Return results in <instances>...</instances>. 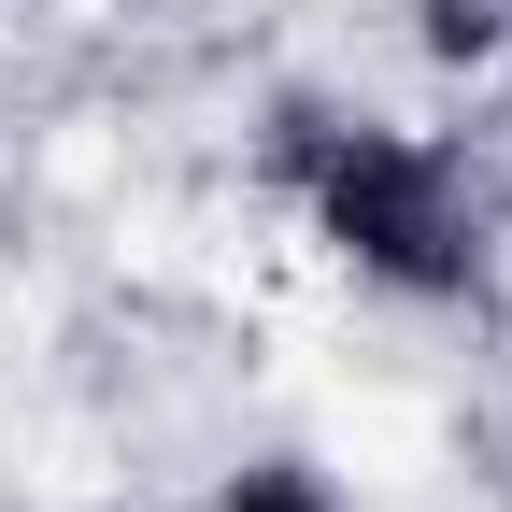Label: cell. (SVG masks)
<instances>
[{
  "label": "cell",
  "instance_id": "6da1fadb",
  "mask_svg": "<svg viewBox=\"0 0 512 512\" xmlns=\"http://www.w3.org/2000/svg\"><path fill=\"white\" fill-rule=\"evenodd\" d=\"M299 185H313V228H328L370 285H399V299H456L484 271L456 157L413 143V128H328V143L299 157Z\"/></svg>",
  "mask_w": 512,
  "mask_h": 512
},
{
  "label": "cell",
  "instance_id": "7a4b0ae2",
  "mask_svg": "<svg viewBox=\"0 0 512 512\" xmlns=\"http://www.w3.org/2000/svg\"><path fill=\"white\" fill-rule=\"evenodd\" d=\"M200 512H342V498H328V470H299V456H256V470H228Z\"/></svg>",
  "mask_w": 512,
  "mask_h": 512
}]
</instances>
